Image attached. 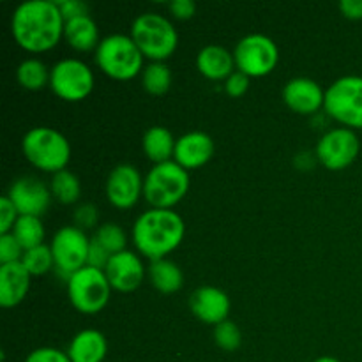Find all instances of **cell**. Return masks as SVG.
<instances>
[{
	"mask_svg": "<svg viewBox=\"0 0 362 362\" xmlns=\"http://www.w3.org/2000/svg\"><path fill=\"white\" fill-rule=\"evenodd\" d=\"M64 20L59 4L53 0H27L11 16V34L20 48L28 53H45L64 37Z\"/></svg>",
	"mask_w": 362,
	"mask_h": 362,
	"instance_id": "cell-1",
	"label": "cell"
},
{
	"mask_svg": "<svg viewBox=\"0 0 362 362\" xmlns=\"http://www.w3.org/2000/svg\"><path fill=\"white\" fill-rule=\"evenodd\" d=\"M186 235L184 219L172 209H148L133 225V243L148 260H161L180 246Z\"/></svg>",
	"mask_w": 362,
	"mask_h": 362,
	"instance_id": "cell-2",
	"label": "cell"
},
{
	"mask_svg": "<svg viewBox=\"0 0 362 362\" xmlns=\"http://www.w3.org/2000/svg\"><path fill=\"white\" fill-rule=\"evenodd\" d=\"M21 152L32 166L52 175L67 170L71 161V144L67 138L48 126L27 131L21 140Z\"/></svg>",
	"mask_w": 362,
	"mask_h": 362,
	"instance_id": "cell-3",
	"label": "cell"
},
{
	"mask_svg": "<svg viewBox=\"0 0 362 362\" xmlns=\"http://www.w3.org/2000/svg\"><path fill=\"white\" fill-rule=\"evenodd\" d=\"M144 59L133 37L126 34L106 35L95 49V64L99 69L119 81L133 80L144 73Z\"/></svg>",
	"mask_w": 362,
	"mask_h": 362,
	"instance_id": "cell-4",
	"label": "cell"
},
{
	"mask_svg": "<svg viewBox=\"0 0 362 362\" xmlns=\"http://www.w3.org/2000/svg\"><path fill=\"white\" fill-rule=\"evenodd\" d=\"M131 37L141 55L151 62H165L179 45V34L168 18L156 13H144L131 25Z\"/></svg>",
	"mask_w": 362,
	"mask_h": 362,
	"instance_id": "cell-5",
	"label": "cell"
},
{
	"mask_svg": "<svg viewBox=\"0 0 362 362\" xmlns=\"http://www.w3.org/2000/svg\"><path fill=\"white\" fill-rule=\"evenodd\" d=\"M189 191V173L179 163L154 165L144 180V198L152 209H173Z\"/></svg>",
	"mask_w": 362,
	"mask_h": 362,
	"instance_id": "cell-6",
	"label": "cell"
},
{
	"mask_svg": "<svg viewBox=\"0 0 362 362\" xmlns=\"http://www.w3.org/2000/svg\"><path fill=\"white\" fill-rule=\"evenodd\" d=\"M324 110L349 129H362V76H341L325 90Z\"/></svg>",
	"mask_w": 362,
	"mask_h": 362,
	"instance_id": "cell-7",
	"label": "cell"
},
{
	"mask_svg": "<svg viewBox=\"0 0 362 362\" xmlns=\"http://www.w3.org/2000/svg\"><path fill=\"white\" fill-rule=\"evenodd\" d=\"M112 285L105 271L83 267L67 278V296L76 311L83 315H98L106 308Z\"/></svg>",
	"mask_w": 362,
	"mask_h": 362,
	"instance_id": "cell-8",
	"label": "cell"
},
{
	"mask_svg": "<svg viewBox=\"0 0 362 362\" xmlns=\"http://www.w3.org/2000/svg\"><path fill=\"white\" fill-rule=\"evenodd\" d=\"M237 71L250 78H264L274 71L279 60V49L269 35H244L233 49Z\"/></svg>",
	"mask_w": 362,
	"mask_h": 362,
	"instance_id": "cell-9",
	"label": "cell"
},
{
	"mask_svg": "<svg viewBox=\"0 0 362 362\" xmlns=\"http://www.w3.org/2000/svg\"><path fill=\"white\" fill-rule=\"evenodd\" d=\"M48 87L64 101H83L94 88V73L83 60L62 59L49 69Z\"/></svg>",
	"mask_w": 362,
	"mask_h": 362,
	"instance_id": "cell-10",
	"label": "cell"
},
{
	"mask_svg": "<svg viewBox=\"0 0 362 362\" xmlns=\"http://www.w3.org/2000/svg\"><path fill=\"white\" fill-rule=\"evenodd\" d=\"M49 247L55 260V269L66 278L87 267L90 237L78 226H62L53 235Z\"/></svg>",
	"mask_w": 362,
	"mask_h": 362,
	"instance_id": "cell-11",
	"label": "cell"
},
{
	"mask_svg": "<svg viewBox=\"0 0 362 362\" xmlns=\"http://www.w3.org/2000/svg\"><path fill=\"white\" fill-rule=\"evenodd\" d=\"M361 152V141L356 131L349 127H334L329 129L318 140L315 156L331 172H339L352 165Z\"/></svg>",
	"mask_w": 362,
	"mask_h": 362,
	"instance_id": "cell-12",
	"label": "cell"
},
{
	"mask_svg": "<svg viewBox=\"0 0 362 362\" xmlns=\"http://www.w3.org/2000/svg\"><path fill=\"white\" fill-rule=\"evenodd\" d=\"M144 180L136 166L122 163L106 179V198L115 209H133L144 194Z\"/></svg>",
	"mask_w": 362,
	"mask_h": 362,
	"instance_id": "cell-13",
	"label": "cell"
},
{
	"mask_svg": "<svg viewBox=\"0 0 362 362\" xmlns=\"http://www.w3.org/2000/svg\"><path fill=\"white\" fill-rule=\"evenodd\" d=\"M7 197L13 202L20 216L41 218L52 204V191L42 180L35 177H20L11 184Z\"/></svg>",
	"mask_w": 362,
	"mask_h": 362,
	"instance_id": "cell-14",
	"label": "cell"
},
{
	"mask_svg": "<svg viewBox=\"0 0 362 362\" xmlns=\"http://www.w3.org/2000/svg\"><path fill=\"white\" fill-rule=\"evenodd\" d=\"M105 274L113 290L127 293L134 292L141 285L147 271H145V265L141 262L140 255L126 250L110 258L108 265L105 269Z\"/></svg>",
	"mask_w": 362,
	"mask_h": 362,
	"instance_id": "cell-15",
	"label": "cell"
},
{
	"mask_svg": "<svg viewBox=\"0 0 362 362\" xmlns=\"http://www.w3.org/2000/svg\"><path fill=\"white\" fill-rule=\"evenodd\" d=\"M283 101L292 112L299 115H313L318 110L324 108L325 92L311 78H292L283 87Z\"/></svg>",
	"mask_w": 362,
	"mask_h": 362,
	"instance_id": "cell-16",
	"label": "cell"
},
{
	"mask_svg": "<svg viewBox=\"0 0 362 362\" xmlns=\"http://www.w3.org/2000/svg\"><path fill=\"white\" fill-rule=\"evenodd\" d=\"M230 306V297L216 286H200L189 297V308L194 317L214 327L228 320Z\"/></svg>",
	"mask_w": 362,
	"mask_h": 362,
	"instance_id": "cell-17",
	"label": "cell"
},
{
	"mask_svg": "<svg viewBox=\"0 0 362 362\" xmlns=\"http://www.w3.org/2000/svg\"><path fill=\"white\" fill-rule=\"evenodd\" d=\"M214 156V140L204 131H191L182 134L175 144L173 161L184 170H197L207 165Z\"/></svg>",
	"mask_w": 362,
	"mask_h": 362,
	"instance_id": "cell-18",
	"label": "cell"
},
{
	"mask_svg": "<svg viewBox=\"0 0 362 362\" xmlns=\"http://www.w3.org/2000/svg\"><path fill=\"white\" fill-rule=\"evenodd\" d=\"M30 279L21 262L0 265V306L6 310L18 306L30 290Z\"/></svg>",
	"mask_w": 362,
	"mask_h": 362,
	"instance_id": "cell-19",
	"label": "cell"
},
{
	"mask_svg": "<svg viewBox=\"0 0 362 362\" xmlns=\"http://www.w3.org/2000/svg\"><path fill=\"white\" fill-rule=\"evenodd\" d=\"M197 69L207 80L225 81L230 74L235 73L237 67L232 52L221 45H209L198 52Z\"/></svg>",
	"mask_w": 362,
	"mask_h": 362,
	"instance_id": "cell-20",
	"label": "cell"
},
{
	"mask_svg": "<svg viewBox=\"0 0 362 362\" xmlns=\"http://www.w3.org/2000/svg\"><path fill=\"white\" fill-rule=\"evenodd\" d=\"M108 354V341L105 334L95 329L80 331L67 346L71 362H103Z\"/></svg>",
	"mask_w": 362,
	"mask_h": 362,
	"instance_id": "cell-21",
	"label": "cell"
},
{
	"mask_svg": "<svg viewBox=\"0 0 362 362\" xmlns=\"http://www.w3.org/2000/svg\"><path fill=\"white\" fill-rule=\"evenodd\" d=\"M64 39L76 52H92V49H98L99 42H101L98 23L92 20L90 14L66 21V25H64Z\"/></svg>",
	"mask_w": 362,
	"mask_h": 362,
	"instance_id": "cell-22",
	"label": "cell"
},
{
	"mask_svg": "<svg viewBox=\"0 0 362 362\" xmlns=\"http://www.w3.org/2000/svg\"><path fill=\"white\" fill-rule=\"evenodd\" d=\"M175 144L177 140L170 133V129H166L163 126L148 127L144 134V140H141V147H144L145 156L154 165L172 161V156L175 154Z\"/></svg>",
	"mask_w": 362,
	"mask_h": 362,
	"instance_id": "cell-23",
	"label": "cell"
},
{
	"mask_svg": "<svg viewBox=\"0 0 362 362\" xmlns=\"http://www.w3.org/2000/svg\"><path fill=\"white\" fill-rule=\"evenodd\" d=\"M147 276L151 279L152 286L158 292L166 293V296L179 292L184 285L182 269L175 262L168 260V258L151 262V265L147 269Z\"/></svg>",
	"mask_w": 362,
	"mask_h": 362,
	"instance_id": "cell-24",
	"label": "cell"
},
{
	"mask_svg": "<svg viewBox=\"0 0 362 362\" xmlns=\"http://www.w3.org/2000/svg\"><path fill=\"white\" fill-rule=\"evenodd\" d=\"M16 80L25 90H41L49 85V69L39 59H25L16 69Z\"/></svg>",
	"mask_w": 362,
	"mask_h": 362,
	"instance_id": "cell-25",
	"label": "cell"
},
{
	"mask_svg": "<svg viewBox=\"0 0 362 362\" xmlns=\"http://www.w3.org/2000/svg\"><path fill=\"white\" fill-rule=\"evenodd\" d=\"M49 191H52V197L60 204H76L81 197V182L71 170H62L52 177Z\"/></svg>",
	"mask_w": 362,
	"mask_h": 362,
	"instance_id": "cell-26",
	"label": "cell"
},
{
	"mask_svg": "<svg viewBox=\"0 0 362 362\" xmlns=\"http://www.w3.org/2000/svg\"><path fill=\"white\" fill-rule=\"evenodd\" d=\"M11 233L16 237L25 251L45 244V226L37 216H20Z\"/></svg>",
	"mask_w": 362,
	"mask_h": 362,
	"instance_id": "cell-27",
	"label": "cell"
},
{
	"mask_svg": "<svg viewBox=\"0 0 362 362\" xmlns=\"http://www.w3.org/2000/svg\"><path fill=\"white\" fill-rule=\"evenodd\" d=\"M141 85L151 95H163L172 87V69L166 62H151L141 73Z\"/></svg>",
	"mask_w": 362,
	"mask_h": 362,
	"instance_id": "cell-28",
	"label": "cell"
},
{
	"mask_svg": "<svg viewBox=\"0 0 362 362\" xmlns=\"http://www.w3.org/2000/svg\"><path fill=\"white\" fill-rule=\"evenodd\" d=\"M21 264L27 269L30 276H42L48 274L53 267H55V260H53L52 247L42 244V246L32 247L23 253Z\"/></svg>",
	"mask_w": 362,
	"mask_h": 362,
	"instance_id": "cell-29",
	"label": "cell"
},
{
	"mask_svg": "<svg viewBox=\"0 0 362 362\" xmlns=\"http://www.w3.org/2000/svg\"><path fill=\"white\" fill-rule=\"evenodd\" d=\"M94 239L108 251L110 255H117V253H122L126 251L127 246V235L124 232V228L117 223H105L98 228L95 232Z\"/></svg>",
	"mask_w": 362,
	"mask_h": 362,
	"instance_id": "cell-30",
	"label": "cell"
},
{
	"mask_svg": "<svg viewBox=\"0 0 362 362\" xmlns=\"http://www.w3.org/2000/svg\"><path fill=\"white\" fill-rule=\"evenodd\" d=\"M214 341L225 352H235L243 343V332L232 320H225L214 327Z\"/></svg>",
	"mask_w": 362,
	"mask_h": 362,
	"instance_id": "cell-31",
	"label": "cell"
},
{
	"mask_svg": "<svg viewBox=\"0 0 362 362\" xmlns=\"http://www.w3.org/2000/svg\"><path fill=\"white\" fill-rule=\"evenodd\" d=\"M23 253V246L18 243V239L13 233H4V235H0V265L21 262Z\"/></svg>",
	"mask_w": 362,
	"mask_h": 362,
	"instance_id": "cell-32",
	"label": "cell"
},
{
	"mask_svg": "<svg viewBox=\"0 0 362 362\" xmlns=\"http://www.w3.org/2000/svg\"><path fill=\"white\" fill-rule=\"evenodd\" d=\"M74 226H78L80 230H90L95 228L99 223V211L94 204H81L78 205L76 211H74Z\"/></svg>",
	"mask_w": 362,
	"mask_h": 362,
	"instance_id": "cell-33",
	"label": "cell"
},
{
	"mask_svg": "<svg viewBox=\"0 0 362 362\" xmlns=\"http://www.w3.org/2000/svg\"><path fill=\"white\" fill-rule=\"evenodd\" d=\"M18 218H20V214H18L16 207L9 200V197L6 194V197L0 198V235L13 232Z\"/></svg>",
	"mask_w": 362,
	"mask_h": 362,
	"instance_id": "cell-34",
	"label": "cell"
},
{
	"mask_svg": "<svg viewBox=\"0 0 362 362\" xmlns=\"http://www.w3.org/2000/svg\"><path fill=\"white\" fill-rule=\"evenodd\" d=\"M25 362H71V359L67 352L53 349V346H41V349L32 350Z\"/></svg>",
	"mask_w": 362,
	"mask_h": 362,
	"instance_id": "cell-35",
	"label": "cell"
},
{
	"mask_svg": "<svg viewBox=\"0 0 362 362\" xmlns=\"http://www.w3.org/2000/svg\"><path fill=\"white\" fill-rule=\"evenodd\" d=\"M250 76H246L240 71H235L233 74H230L225 80V92L230 95V98H240L247 92L250 88Z\"/></svg>",
	"mask_w": 362,
	"mask_h": 362,
	"instance_id": "cell-36",
	"label": "cell"
},
{
	"mask_svg": "<svg viewBox=\"0 0 362 362\" xmlns=\"http://www.w3.org/2000/svg\"><path fill=\"white\" fill-rule=\"evenodd\" d=\"M110 258H112V255L108 253V251L105 250V247L101 246V244L98 243V240L92 237L90 239V247H88V258H87V265L88 267H94V269H99V271H105L106 265H108Z\"/></svg>",
	"mask_w": 362,
	"mask_h": 362,
	"instance_id": "cell-37",
	"label": "cell"
},
{
	"mask_svg": "<svg viewBox=\"0 0 362 362\" xmlns=\"http://www.w3.org/2000/svg\"><path fill=\"white\" fill-rule=\"evenodd\" d=\"M57 4H59L60 13H62L64 20L66 21L88 14V6L85 2H81V0H62V2H57Z\"/></svg>",
	"mask_w": 362,
	"mask_h": 362,
	"instance_id": "cell-38",
	"label": "cell"
},
{
	"mask_svg": "<svg viewBox=\"0 0 362 362\" xmlns=\"http://www.w3.org/2000/svg\"><path fill=\"white\" fill-rule=\"evenodd\" d=\"M168 9L177 20H191L197 13V4L193 0H173V2H170Z\"/></svg>",
	"mask_w": 362,
	"mask_h": 362,
	"instance_id": "cell-39",
	"label": "cell"
},
{
	"mask_svg": "<svg viewBox=\"0 0 362 362\" xmlns=\"http://www.w3.org/2000/svg\"><path fill=\"white\" fill-rule=\"evenodd\" d=\"M338 7L349 20H362V0H341Z\"/></svg>",
	"mask_w": 362,
	"mask_h": 362,
	"instance_id": "cell-40",
	"label": "cell"
},
{
	"mask_svg": "<svg viewBox=\"0 0 362 362\" xmlns=\"http://www.w3.org/2000/svg\"><path fill=\"white\" fill-rule=\"evenodd\" d=\"M315 362H341V361L336 359V357H331V356H324V357H318Z\"/></svg>",
	"mask_w": 362,
	"mask_h": 362,
	"instance_id": "cell-41",
	"label": "cell"
}]
</instances>
